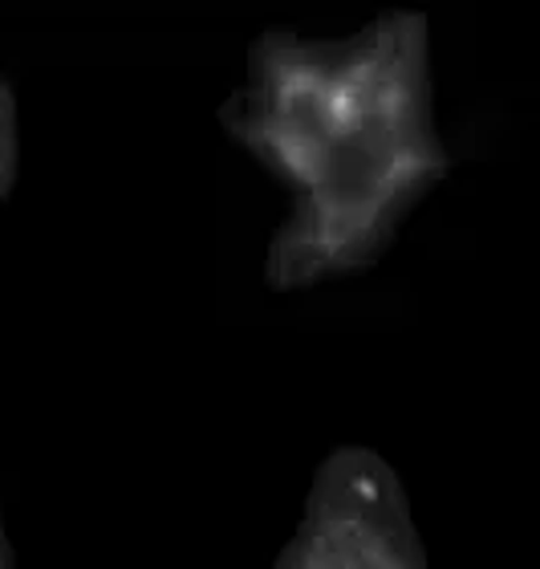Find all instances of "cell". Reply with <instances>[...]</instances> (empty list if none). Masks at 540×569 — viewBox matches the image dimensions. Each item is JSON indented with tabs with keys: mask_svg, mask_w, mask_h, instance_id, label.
I'll list each match as a JSON object with an SVG mask.
<instances>
[{
	"mask_svg": "<svg viewBox=\"0 0 540 569\" xmlns=\"http://www.w3.org/2000/svg\"><path fill=\"white\" fill-rule=\"evenodd\" d=\"M17 171H21V107L12 82L0 73V203L17 188Z\"/></svg>",
	"mask_w": 540,
	"mask_h": 569,
	"instance_id": "cell-3",
	"label": "cell"
},
{
	"mask_svg": "<svg viewBox=\"0 0 540 569\" xmlns=\"http://www.w3.org/2000/svg\"><path fill=\"white\" fill-rule=\"evenodd\" d=\"M0 569H17V553H12V541H9L4 521H0Z\"/></svg>",
	"mask_w": 540,
	"mask_h": 569,
	"instance_id": "cell-4",
	"label": "cell"
},
{
	"mask_svg": "<svg viewBox=\"0 0 540 569\" xmlns=\"http://www.w3.org/2000/svg\"><path fill=\"white\" fill-rule=\"evenodd\" d=\"M272 569H431L399 468L366 443L329 451Z\"/></svg>",
	"mask_w": 540,
	"mask_h": 569,
	"instance_id": "cell-2",
	"label": "cell"
},
{
	"mask_svg": "<svg viewBox=\"0 0 540 569\" xmlns=\"http://www.w3.org/2000/svg\"><path fill=\"white\" fill-rule=\"evenodd\" d=\"M220 127L284 196L264 249L277 293L374 269L451 171L431 24L414 9L378 12L346 37L264 29Z\"/></svg>",
	"mask_w": 540,
	"mask_h": 569,
	"instance_id": "cell-1",
	"label": "cell"
}]
</instances>
